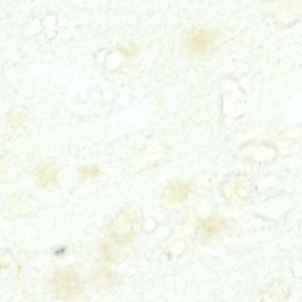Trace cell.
I'll list each match as a JSON object with an SVG mask.
<instances>
[{
  "label": "cell",
  "mask_w": 302,
  "mask_h": 302,
  "mask_svg": "<svg viewBox=\"0 0 302 302\" xmlns=\"http://www.w3.org/2000/svg\"><path fill=\"white\" fill-rule=\"evenodd\" d=\"M202 228L205 231L209 234L216 233L220 229L219 221L216 220H210L204 222Z\"/></svg>",
  "instance_id": "obj_2"
},
{
  "label": "cell",
  "mask_w": 302,
  "mask_h": 302,
  "mask_svg": "<svg viewBox=\"0 0 302 302\" xmlns=\"http://www.w3.org/2000/svg\"><path fill=\"white\" fill-rule=\"evenodd\" d=\"M212 33L208 30L199 29L194 31L188 36L186 45L192 54L200 55L208 52L213 42Z\"/></svg>",
  "instance_id": "obj_1"
}]
</instances>
